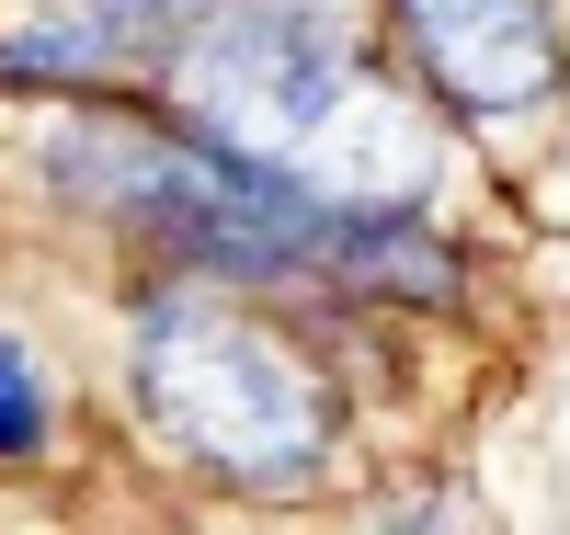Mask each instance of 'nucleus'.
<instances>
[{"label": "nucleus", "mask_w": 570, "mask_h": 535, "mask_svg": "<svg viewBox=\"0 0 570 535\" xmlns=\"http://www.w3.org/2000/svg\"><path fill=\"white\" fill-rule=\"evenodd\" d=\"M46 445V387H35V365L0 343V456H35Z\"/></svg>", "instance_id": "obj_4"}, {"label": "nucleus", "mask_w": 570, "mask_h": 535, "mask_svg": "<svg viewBox=\"0 0 570 535\" xmlns=\"http://www.w3.org/2000/svg\"><path fill=\"white\" fill-rule=\"evenodd\" d=\"M400 34L422 80L468 115H513L559 80V23L548 0H400Z\"/></svg>", "instance_id": "obj_3"}, {"label": "nucleus", "mask_w": 570, "mask_h": 535, "mask_svg": "<svg viewBox=\"0 0 570 535\" xmlns=\"http://www.w3.org/2000/svg\"><path fill=\"white\" fill-rule=\"evenodd\" d=\"M46 171L58 194H80L91 217H115L126 239H160L183 274H217V285H285V274H389V206H320L285 171L217 149L195 126H58L46 137Z\"/></svg>", "instance_id": "obj_1"}, {"label": "nucleus", "mask_w": 570, "mask_h": 535, "mask_svg": "<svg viewBox=\"0 0 570 535\" xmlns=\"http://www.w3.org/2000/svg\"><path fill=\"white\" fill-rule=\"evenodd\" d=\"M137 399H149L160 445L195 456L217 478H308L331 456V387L320 365L263 330L240 297H217V285H160L149 308H137Z\"/></svg>", "instance_id": "obj_2"}]
</instances>
